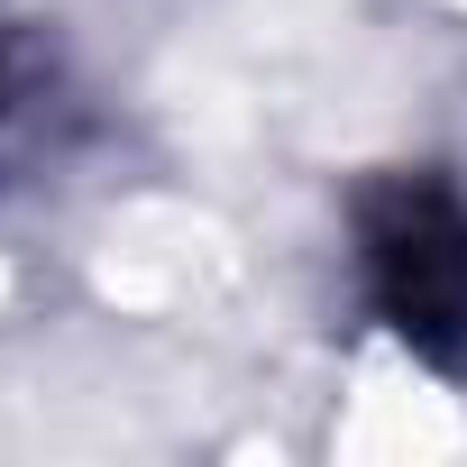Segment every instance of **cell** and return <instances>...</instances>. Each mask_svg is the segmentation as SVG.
<instances>
[{"label": "cell", "mask_w": 467, "mask_h": 467, "mask_svg": "<svg viewBox=\"0 0 467 467\" xmlns=\"http://www.w3.org/2000/svg\"><path fill=\"white\" fill-rule=\"evenodd\" d=\"M358 285L421 367L467 376V192L449 174H385L358 192Z\"/></svg>", "instance_id": "obj_1"}]
</instances>
